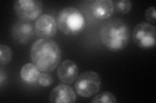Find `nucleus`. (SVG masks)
I'll use <instances>...</instances> for the list:
<instances>
[{
	"label": "nucleus",
	"instance_id": "15",
	"mask_svg": "<svg viewBox=\"0 0 156 103\" xmlns=\"http://www.w3.org/2000/svg\"><path fill=\"white\" fill-rule=\"evenodd\" d=\"M114 6L117 12L125 14L131 11L132 8V2L129 0H119L115 2Z\"/></svg>",
	"mask_w": 156,
	"mask_h": 103
},
{
	"label": "nucleus",
	"instance_id": "18",
	"mask_svg": "<svg viewBox=\"0 0 156 103\" xmlns=\"http://www.w3.org/2000/svg\"><path fill=\"white\" fill-rule=\"evenodd\" d=\"M5 79H6L5 73H4V72L2 70H0V84H1L2 86L3 85L4 81Z\"/></svg>",
	"mask_w": 156,
	"mask_h": 103
},
{
	"label": "nucleus",
	"instance_id": "1",
	"mask_svg": "<svg viewBox=\"0 0 156 103\" xmlns=\"http://www.w3.org/2000/svg\"><path fill=\"white\" fill-rule=\"evenodd\" d=\"M30 57L41 72H50L59 65L61 50L55 41L40 39L33 43L30 49Z\"/></svg>",
	"mask_w": 156,
	"mask_h": 103
},
{
	"label": "nucleus",
	"instance_id": "9",
	"mask_svg": "<svg viewBox=\"0 0 156 103\" xmlns=\"http://www.w3.org/2000/svg\"><path fill=\"white\" fill-rule=\"evenodd\" d=\"M77 96L74 89L68 85L61 84L55 86L49 95L51 103H74Z\"/></svg>",
	"mask_w": 156,
	"mask_h": 103
},
{
	"label": "nucleus",
	"instance_id": "16",
	"mask_svg": "<svg viewBox=\"0 0 156 103\" xmlns=\"http://www.w3.org/2000/svg\"><path fill=\"white\" fill-rule=\"evenodd\" d=\"M38 85L42 87H48L52 85L53 79L50 74L48 73H42L38 79Z\"/></svg>",
	"mask_w": 156,
	"mask_h": 103
},
{
	"label": "nucleus",
	"instance_id": "3",
	"mask_svg": "<svg viewBox=\"0 0 156 103\" xmlns=\"http://www.w3.org/2000/svg\"><path fill=\"white\" fill-rule=\"evenodd\" d=\"M57 27L66 36H76L85 30L86 21L79 9L73 7L63 8L57 17Z\"/></svg>",
	"mask_w": 156,
	"mask_h": 103
},
{
	"label": "nucleus",
	"instance_id": "4",
	"mask_svg": "<svg viewBox=\"0 0 156 103\" xmlns=\"http://www.w3.org/2000/svg\"><path fill=\"white\" fill-rule=\"evenodd\" d=\"M101 79L94 71H85L77 77L74 88L77 94L81 97L88 98L96 94L100 90Z\"/></svg>",
	"mask_w": 156,
	"mask_h": 103
},
{
	"label": "nucleus",
	"instance_id": "11",
	"mask_svg": "<svg viewBox=\"0 0 156 103\" xmlns=\"http://www.w3.org/2000/svg\"><path fill=\"white\" fill-rule=\"evenodd\" d=\"M92 15L100 20L109 19L114 13V2L112 0H96L92 5Z\"/></svg>",
	"mask_w": 156,
	"mask_h": 103
},
{
	"label": "nucleus",
	"instance_id": "2",
	"mask_svg": "<svg viewBox=\"0 0 156 103\" xmlns=\"http://www.w3.org/2000/svg\"><path fill=\"white\" fill-rule=\"evenodd\" d=\"M100 37L101 43L109 50L118 52L128 45L130 37L129 28L121 19L112 20L101 28Z\"/></svg>",
	"mask_w": 156,
	"mask_h": 103
},
{
	"label": "nucleus",
	"instance_id": "7",
	"mask_svg": "<svg viewBox=\"0 0 156 103\" xmlns=\"http://www.w3.org/2000/svg\"><path fill=\"white\" fill-rule=\"evenodd\" d=\"M34 29L38 37L50 40L54 37L57 33V21L54 17L50 14H42L34 23Z\"/></svg>",
	"mask_w": 156,
	"mask_h": 103
},
{
	"label": "nucleus",
	"instance_id": "12",
	"mask_svg": "<svg viewBox=\"0 0 156 103\" xmlns=\"http://www.w3.org/2000/svg\"><path fill=\"white\" fill-rule=\"evenodd\" d=\"M41 72L34 63H27L21 68L20 77L25 82L34 83L38 81Z\"/></svg>",
	"mask_w": 156,
	"mask_h": 103
},
{
	"label": "nucleus",
	"instance_id": "13",
	"mask_svg": "<svg viewBox=\"0 0 156 103\" xmlns=\"http://www.w3.org/2000/svg\"><path fill=\"white\" fill-rule=\"evenodd\" d=\"M90 102L92 103H116L117 100L111 92L105 91L96 94Z\"/></svg>",
	"mask_w": 156,
	"mask_h": 103
},
{
	"label": "nucleus",
	"instance_id": "5",
	"mask_svg": "<svg viewBox=\"0 0 156 103\" xmlns=\"http://www.w3.org/2000/svg\"><path fill=\"white\" fill-rule=\"evenodd\" d=\"M156 28L154 24L143 22L136 24L132 31V40L139 48L148 49L155 45Z\"/></svg>",
	"mask_w": 156,
	"mask_h": 103
},
{
	"label": "nucleus",
	"instance_id": "17",
	"mask_svg": "<svg viewBox=\"0 0 156 103\" xmlns=\"http://www.w3.org/2000/svg\"><path fill=\"white\" fill-rule=\"evenodd\" d=\"M155 7H150L146 10L144 12V16L146 20L148 21L155 23L156 22V12Z\"/></svg>",
	"mask_w": 156,
	"mask_h": 103
},
{
	"label": "nucleus",
	"instance_id": "6",
	"mask_svg": "<svg viewBox=\"0 0 156 103\" xmlns=\"http://www.w3.org/2000/svg\"><path fill=\"white\" fill-rule=\"evenodd\" d=\"M13 9L20 19L31 22L41 16L43 6L38 0H17L14 2Z\"/></svg>",
	"mask_w": 156,
	"mask_h": 103
},
{
	"label": "nucleus",
	"instance_id": "14",
	"mask_svg": "<svg viewBox=\"0 0 156 103\" xmlns=\"http://www.w3.org/2000/svg\"><path fill=\"white\" fill-rule=\"evenodd\" d=\"M12 51L9 46L0 45V64L1 65H6L12 61Z\"/></svg>",
	"mask_w": 156,
	"mask_h": 103
},
{
	"label": "nucleus",
	"instance_id": "8",
	"mask_svg": "<svg viewBox=\"0 0 156 103\" xmlns=\"http://www.w3.org/2000/svg\"><path fill=\"white\" fill-rule=\"evenodd\" d=\"M35 33L34 25L30 21L19 19L13 24L11 34L13 40L20 44H26L30 41Z\"/></svg>",
	"mask_w": 156,
	"mask_h": 103
},
{
	"label": "nucleus",
	"instance_id": "10",
	"mask_svg": "<svg viewBox=\"0 0 156 103\" xmlns=\"http://www.w3.org/2000/svg\"><path fill=\"white\" fill-rule=\"evenodd\" d=\"M57 74L62 82L71 85L76 81L78 77L79 68L74 61L66 60L58 65Z\"/></svg>",
	"mask_w": 156,
	"mask_h": 103
}]
</instances>
